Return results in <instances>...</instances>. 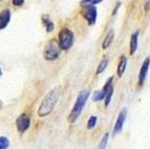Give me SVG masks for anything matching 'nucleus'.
Wrapping results in <instances>:
<instances>
[{
  "label": "nucleus",
  "instance_id": "obj_1",
  "mask_svg": "<svg viewBox=\"0 0 150 149\" xmlns=\"http://www.w3.org/2000/svg\"><path fill=\"white\" fill-rule=\"evenodd\" d=\"M59 94H60V92H59L58 88H54V89L50 90L47 94H45V97L43 98L40 106L38 108V116L39 117L44 118L52 114V111L54 110V108H55L56 104L58 102Z\"/></svg>",
  "mask_w": 150,
  "mask_h": 149
},
{
  "label": "nucleus",
  "instance_id": "obj_2",
  "mask_svg": "<svg viewBox=\"0 0 150 149\" xmlns=\"http://www.w3.org/2000/svg\"><path fill=\"white\" fill-rule=\"evenodd\" d=\"M90 96L89 90H83L79 94L77 98V101H76L75 105H74L73 109L70 111L69 116H68V122L70 123H75L78 120V118L80 117L81 114H82V110L85 106L86 102H87L88 98Z\"/></svg>",
  "mask_w": 150,
  "mask_h": 149
},
{
  "label": "nucleus",
  "instance_id": "obj_3",
  "mask_svg": "<svg viewBox=\"0 0 150 149\" xmlns=\"http://www.w3.org/2000/svg\"><path fill=\"white\" fill-rule=\"evenodd\" d=\"M61 53V48L59 46L58 41L55 39L50 40V42L46 44L43 50V58L47 61H55L59 58Z\"/></svg>",
  "mask_w": 150,
  "mask_h": 149
},
{
  "label": "nucleus",
  "instance_id": "obj_4",
  "mask_svg": "<svg viewBox=\"0 0 150 149\" xmlns=\"http://www.w3.org/2000/svg\"><path fill=\"white\" fill-rule=\"evenodd\" d=\"M59 46L61 50H68L70 47L73 46L74 40H75V36L74 33L68 28H62L59 33Z\"/></svg>",
  "mask_w": 150,
  "mask_h": 149
},
{
  "label": "nucleus",
  "instance_id": "obj_5",
  "mask_svg": "<svg viewBox=\"0 0 150 149\" xmlns=\"http://www.w3.org/2000/svg\"><path fill=\"white\" fill-rule=\"evenodd\" d=\"M81 15L86 20L89 25H93L97 22L98 11L95 5H83L81 10Z\"/></svg>",
  "mask_w": 150,
  "mask_h": 149
},
{
  "label": "nucleus",
  "instance_id": "obj_6",
  "mask_svg": "<svg viewBox=\"0 0 150 149\" xmlns=\"http://www.w3.org/2000/svg\"><path fill=\"white\" fill-rule=\"evenodd\" d=\"M30 126V118L28 114H22L16 120V127H17L18 132L24 133Z\"/></svg>",
  "mask_w": 150,
  "mask_h": 149
},
{
  "label": "nucleus",
  "instance_id": "obj_7",
  "mask_svg": "<svg viewBox=\"0 0 150 149\" xmlns=\"http://www.w3.org/2000/svg\"><path fill=\"white\" fill-rule=\"evenodd\" d=\"M112 82H113V77H109L106 81L105 85L102 87V89L99 90V92H96L93 96V100L95 102H100L102 100H104L106 94H107L108 90L112 87Z\"/></svg>",
  "mask_w": 150,
  "mask_h": 149
},
{
  "label": "nucleus",
  "instance_id": "obj_8",
  "mask_svg": "<svg viewBox=\"0 0 150 149\" xmlns=\"http://www.w3.org/2000/svg\"><path fill=\"white\" fill-rule=\"evenodd\" d=\"M126 117H127V109L126 108H123L120 111L118 116V119L115 121V125L113 127V131H112V136H117L118 133H120L123 130V126H124V123L126 121Z\"/></svg>",
  "mask_w": 150,
  "mask_h": 149
},
{
  "label": "nucleus",
  "instance_id": "obj_9",
  "mask_svg": "<svg viewBox=\"0 0 150 149\" xmlns=\"http://www.w3.org/2000/svg\"><path fill=\"white\" fill-rule=\"evenodd\" d=\"M149 64H150V59L149 58H146L144 60V62H143L142 66H141L140 74H139V85L140 86H142L144 84V82H145L148 70H149Z\"/></svg>",
  "mask_w": 150,
  "mask_h": 149
},
{
  "label": "nucleus",
  "instance_id": "obj_10",
  "mask_svg": "<svg viewBox=\"0 0 150 149\" xmlns=\"http://www.w3.org/2000/svg\"><path fill=\"white\" fill-rule=\"evenodd\" d=\"M11 21V11L3 10L0 13V31L4 30Z\"/></svg>",
  "mask_w": 150,
  "mask_h": 149
},
{
  "label": "nucleus",
  "instance_id": "obj_11",
  "mask_svg": "<svg viewBox=\"0 0 150 149\" xmlns=\"http://www.w3.org/2000/svg\"><path fill=\"white\" fill-rule=\"evenodd\" d=\"M139 46V32L133 33L130 38V55H133Z\"/></svg>",
  "mask_w": 150,
  "mask_h": 149
},
{
  "label": "nucleus",
  "instance_id": "obj_12",
  "mask_svg": "<svg viewBox=\"0 0 150 149\" xmlns=\"http://www.w3.org/2000/svg\"><path fill=\"white\" fill-rule=\"evenodd\" d=\"M113 38H115V32H113L112 30H110L109 32L107 33V35H106L105 39H104V41H103V43H102L103 50H107L108 47L111 45V43H112V41H113Z\"/></svg>",
  "mask_w": 150,
  "mask_h": 149
},
{
  "label": "nucleus",
  "instance_id": "obj_13",
  "mask_svg": "<svg viewBox=\"0 0 150 149\" xmlns=\"http://www.w3.org/2000/svg\"><path fill=\"white\" fill-rule=\"evenodd\" d=\"M126 66H127V58H126V56H121L120 58V62H119V65H118V76L119 77H122L123 74H124V72H125L126 70Z\"/></svg>",
  "mask_w": 150,
  "mask_h": 149
},
{
  "label": "nucleus",
  "instance_id": "obj_14",
  "mask_svg": "<svg viewBox=\"0 0 150 149\" xmlns=\"http://www.w3.org/2000/svg\"><path fill=\"white\" fill-rule=\"evenodd\" d=\"M42 22H43V25H44L45 30H46V32H47V33L53 32L54 28H55V24H54L53 21L48 18L47 15H43L42 16Z\"/></svg>",
  "mask_w": 150,
  "mask_h": 149
},
{
  "label": "nucleus",
  "instance_id": "obj_15",
  "mask_svg": "<svg viewBox=\"0 0 150 149\" xmlns=\"http://www.w3.org/2000/svg\"><path fill=\"white\" fill-rule=\"evenodd\" d=\"M107 65H108V59H106L105 58V59H103L100 62V64H99V66H98V68H97V72H96V74H102V72L106 70Z\"/></svg>",
  "mask_w": 150,
  "mask_h": 149
},
{
  "label": "nucleus",
  "instance_id": "obj_16",
  "mask_svg": "<svg viewBox=\"0 0 150 149\" xmlns=\"http://www.w3.org/2000/svg\"><path fill=\"white\" fill-rule=\"evenodd\" d=\"M97 122H98V118L96 117V116H91L87 121L88 129H93V128H95L96 125H97Z\"/></svg>",
  "mask_w": 150,
  "mask_h": 149
},
{
  "label": "nucleus",
  "instance_id": "obj_17",
  "mask_svg": "<svg viewBox=\"0 0 150 149\" xmlns=\"http://www.w3.org/2000/svg\"><path fill=\"white\" fill-rule=\"evenodd\" d=\"M108 138H109V134L108 133H105L104 136H103L98 149H106V146H107V143H108Z\"/></svg>",
  "mask_w": 150,
  "mask_h": 149
},
{
  "label": "nucleus",
  "instance_id": "obj_18",
  "mask_svg": "<svg viewBox=\"0 0 150 149\" xmlns=\"http://www.w3.org/2000/svg\"><path fill=\"white\" fill-rule=\"evenodd\" d=\"M10 146V141L6 137H0V149H8Z\"/></svg>",
  "mask_w": 150,
  "mask_h": 149
},
{
  "label": "nucleus",
  "instance_id": "obj_19",
  "mask_svg": "<svg viewBox=\"0 0 150 149\" xmlns=\"http://www.w3.org/2000/svg\"><path fill=\"white\" fill-rule=\"evenodd\" d=\"M112 94H113V86L110 88L109 90L107 92V94H106L105 98H104V101H105V105L106 106H108V105L110 104V102H111V98H112Z\"/></svg>",
  "mask_w": 150,
  "mask_h": 149
},
{
  "label": "nucleus",
  "instance_id": "obj_20",
  "mask_svg": "<svg viewBox=\"0 0 150 149\" xmlns=\"http://www.w3.org/2000/svg\"><path fill=\"white\" fill-rule=\"evenodd\" d=\"M103 0H82L81 4L82 5H96L98 3L102 2Z\"/></svg>",
  "mask_w": 150,
  "mask_h": 149
},
{
  "label": "nucleus",
  "instance_id": "obj_21",
  "mask_svg": "<svg viewBox=\"0 0 150 149\" xmlns=\"http://www.w3.org/2000/svg\"><path fill=\"white\" fill-rule=\"evenodd\" d=\"M121 5H122V2H117V4H115V10L112 11V15L115 16V15H117V13H118V11L120 10V8H121Z\"/></svg>",
  "mask_w": 150,
  "mask_h": 149
},
{
  "label": "nucleus",
  "instance_id": "obj_22",
  "mask_svg": "<svg viewBox=\"0 0 150 149\" xmlns=\"http://www.w3.org/2000/svg\"><path fill=\"white\" fill-rule=\"evenodd\" d=\"M12 2L15 6H21L24 3V0H12Z\"/></svg>",
  "mask_w": 150,
  "mask_h": 149
},
{
  "label": "nucleus",
  "instance_id": "obj_23",
  "mask_svg": "<svg viewBox=\"0 0 150 149\" xmlns=\"http://www.w3.org/2000/svg\"><path fill=\"white\" fill-rule=\"evenodd\" d=\"M145 11L146 12L149 11V0H147V2H146V4H145Z\"/></svg>",
  "mask_w": 150,
  "mask_h": 149
},
{
  "label": "nucleus",
  "instance_id": "obj_24",
  "mask_svg": "<svg viewBox=\"0 0 150 149\" xmlns=\"http://www.w3.org/2000/svg\"><path fill=\"white\" fill-rule=\"evenodd\" d=\"M2 106H3V103L1 102V101H0V109H1V108H2Z\"/></svg>",
  "mask_w": 150,
  "mask_h": 149
},
{
  "label": "nucleus",
  "instance_id": "obj_25",
  "mask_svg": "<svg viewBox=\"0 0 150 149\" xmlns=\"http://www.w3.org/2000/svg\"><path fill=\"white\" fill-rule=\"evenodd\" d=\"M1 74H2V70H1V68H0V77H1Z\"/></svg>",
  "mask_w": 150,
  "mask_h": 149
},
{
  "label": "nucleus",
  "instance_id": "obj_26",
  "mask_svg": "<svg viewBox=\"0 0 150 149\" xmlns=\"http://www.w3.org/2000/svg\"><path fill=\"white\" fill-rule=\"evenodd\" d=\"M0 1H1V0H0Z\"/></svg>",
  "mask_w": 150,
  "mask_h": 149
}]
</instances>
